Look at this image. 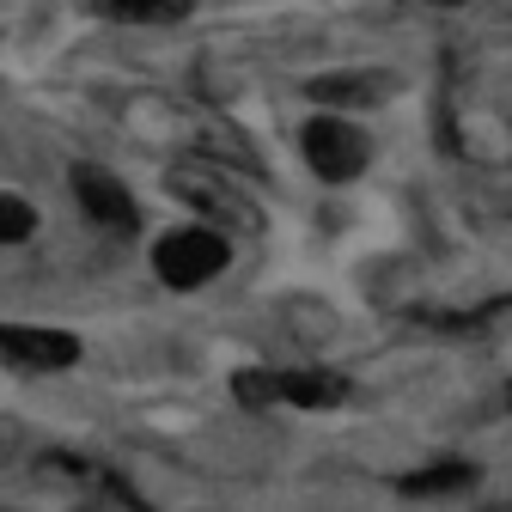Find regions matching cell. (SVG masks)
<instances>
[{"label": "cell", "mask_w": 512, "mask_h": 512, "mask_svg": "<svg viewBox=\"0 0 512 512\" xmlns=\"http://www.w3.org/2000/svg\"><path fill=\"white\" fill-rule=\"evenodd\" d=\"M226 256H232L226 250V232H214V226H183V232L159 238L153 269H159L165 287H208L226 269Z\"/></svg>", "instance_id": "obj_1"}, {"label": "cell", "mask_w": 512, "mask_h": 512, "mask_svg": "<svg viewBox=\"0 0 512 512\" xmlns=\"http://www.w3.org/2000/svg\"><path fill=\"white\" fill-rule=\"evenodd\" d=\"M0 360H13L25 372H68L80 360V336L31 330V324H0Z\"/></svg>", "instance_id": "obj_5"}, {"label": "cell", "mask_w": 512, "mask_h": 512, "mask_svg": "<svg viewBox=\"0 0 512 512\" xmlns=\"http://www.w3.org/2000/svg\"><path fill=\"white\" fill-rule=\"evenodd\" d=\"M37 232V214H31V202H19V196H0V244H19V238H31Z\"/></svg>", "instance_id": "obj_9"}, {"label": "cell", "mask_w": 512, "mask_h": 512, "mask_svg": "<svg viewBox=\"0 0 512 512\" xmlns=\"http://www.w3.org/2000/svg\"><path fill=\"white\" fill-rule=\"evenodd\" d=\"M98 13L116 25H177L189 0H98Z\"/></svg>", "instance_id": "obj_7"}, {"label": "cell", "mask_w": 512, "mask_h": 512, "mask_svg": "<svg viewBox=\"0 0 512 512\" xmlns=\"http://www.w3.org/2000/svg\"><path fill=\"white\" fill-rule=\"evenodd\" d=\"M244 403H293V409H330L348 397V378L336 372H250L238 378Z\"/></svg>", "instance_id": "obj_3"}, {"label": "cell", "mask_w": 512, "mask_h": 512, "mask_svg": "<svg viewBox=\"0 0 512 512\" xmlns=\"http://www.w3.org/2000/svg\"><path fill=\"white\" fill-rule=\"evenodd\" d=\"M171 189L196 208V214H208V220H220V226H238V232H250L256 226V208H250V196L226 177V165H208V159H189V165H177L171 171Z\"/></svg>", "instance_id": "obj_2"}, {"label": "cell", "mask_w": 512, "mask_h": 512, "mask_svg": "<svg viewBox=\"0 0 512 512\" xmlns=\"http://www.w3.org/2000/svg\"><path fill=\"white\" fill-rule=\"evenodd\" d=\"M305 159H311V171L324 177V183H348L366 165V135L348 116H317L305 128Z\"/></svg>", "instance_id": "obj_4"}, {"label": "cell", "mask_w": 512, "mask_h": 512, "mask_svg": "<svg viewBox=\"0 0 512 512\" xmlns=\"http://www.w3.org/2000/svg\"><path fill=\"white\" fill-rule=\"evenodd\" d=\"M74 196L86 202V214L98 220V226H110V232H135V196L110 177V171H98V165H80L74 171Z\"/></svg>", "instance_id": "obj_6"}, {"label": "cell", "mask_w": 512, "mask_h": 512, "mask_svg": "<svg viewBox=\"0 0 512 512\" xmlns=\"http://www.w3.org/2000/svg\"><path fill=\"white\" fill-rule=\"evenodd\" d=\"M470 482H476L470 464H433V470L403 476V494H452V488H470Z\"/></svg>", "instance_id": "obj_8"}]
</instances>
